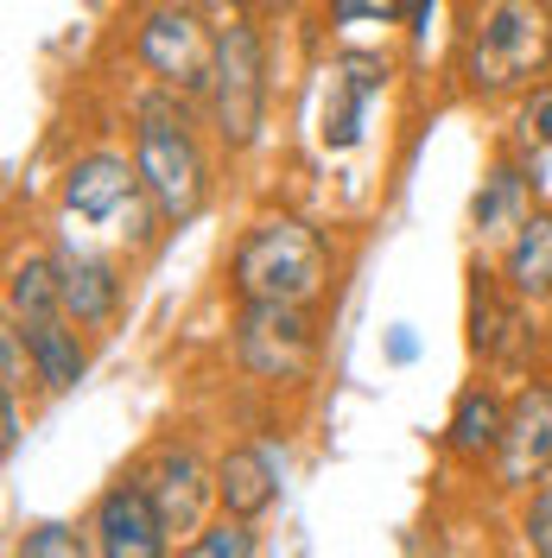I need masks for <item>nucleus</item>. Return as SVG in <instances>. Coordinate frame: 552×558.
<instances>
[{
	"label": "nucleus",
	"instance_id": "12",
	"mask_svg": "<svg viewBox=\"0 0 552 558\" xmlns=\"http://www.w3.org/2000/svg\"><path fill=\"white\" fill-rule=\"evenodd\" d=\"M216 501H223L229 514H242V521H261V514L279 501L274 457L254 451V445H236V451L216 463Z\"/></svg>",
	"mask_w": 552,
	"mask_h": 558
},
{
	"label": "nucleus",
	"instance_id": "13",
	"mask_svg": "<svg viewBox=\"0 0 552 558\" xmlns=\"http://www.w3.org/2000/svg\"><path fill=\"white\" fill-rule=\"evenodd\" d=\"M58 274H64V312L76 324H108L121 305V279L103 254L89 247H58Z\"/></svg>",
	"mask_w": 552,
	"mask_h": 558
},
{
	"label": "nucleus",
	"instance_id": "2",
	"mask_svg": "<svg viewBox=\"0 0 552 558\" xmlns=\"http://www.w3.org/2000/svg\"><path fill=\"white\" fill-rule=\"evenodd\" d=\"M331 279V247L324 235L299 222V216H261L236 242L229 260V286L236 299H286V305H311Z\"/></svg>",
	"mask_w": 552,
	"mask_h": 558
},
{
	"label": "nucleus",
	"instance_id": "26",
	"mask_svg": "<svg viewBox=\"0 0 552 558\" xmlns=\"http://www.w3.org/2000/svg\"><path fill=\"white\" fill-rule=\"evenodd\" d=\"M0 451L7 457L20 451V393H13V387L0 393Z\"/></svg>",
	"mask_w": 552,
	"mask_h": 558
},
{
	"label": "nucleus",
	"instance_id": "29",
	"mask_svg": "<svg viewBox=\"0 0 552 558\" xmlns=\"http://www.w3.org/2000/svg\"><path fill=\"white\" fill-rule=\"evenodd\" d=\"M261 7H292V0H261Z\"/></svg>",
	"mask_w": 552,
	"mask_h": 558
},
{
	"label": "nucleus",
	"instance_id": "20",
	"mask_svg": "<svg viewBox=\"0 0 552 558\" xmlns=\"http://www.w3.org/2000/svg\"><path fill=\"white\" fill-rule=\"evenodd\" d=\"M26 558H83L89 553V539L76 533V526H64V521H45V526H33L26 533V546H20Z\"/></svg>",
	"mask_w": 552,
	"mask_h": 558
},
{
	"label": "nucleus",
	"instance_id": "15",
	"mask_svg": "<svg viewBox=\"0 0 552 558\" xmlns=\"http://www.w3.org/2000/svg\"><path fill=\"white\" fill-rule=\"evenodd\" d=\"M64 317L70 312L20 324L26 330V349H33V381L51 387V393H70V387L83 381V368H89V355H83V343H76V330H70Z\"/></svg>",
	"mask_w": 552,
	"mask_h": 558
},
{
	"label": "nucleus",
	"instance_id": "19",
	"mask_svg": "<svg viewBox=\"0 0 552 558\" xmlns=\"http://www.w3.org/2000/svg\"><path fill=\"white\" fill-rule=\"evenodd\" d=\"M508 330H520L515 312L502 305V292H495V274H470V349L477 355H502L508 349Z\"/></svg>",
	"mask_w": 552,
	"mask_h": 558
},
{
	"label": "nucleus",
	"instance_id": "28",
	"mask_svg": "<svg viewBox=\"0 0 552 558\" xmlns=\"http://www.w3.org/2000/svg\"><path fill=\"white\" fill-rule=\"evenodd\" d=\"M413 330H394V362H413Z\"/></svg>",
	"mask_w": 552,
	"mask_h": 558
},
{
	"label": "nucleus",
	"instance_id": "3",
	"mask_svg": "<svg viewBox=\"0 0 552 558\" xmlns=\"http://www.w3.org/2000/svg\"><path fill=\"white\" fill-rule=\"evenodd\" d=\"M134 166L140 184H146V204L159 209L166 222H191L209 197V172H204V153L184 128V108H172L166 96L140 108V134H134Z\"/></svg>",
	"mask_w": 552,
	"mask_h": 558
},
{
	"label": "nucleus",
	"instance_id": "14",
	"mask_svg": "<svg viewBox=\"0 0 552 558\" xmlns=\"http://www.w3.org/2000/svg\"><path fill=\"white\" fill-rule=\"evenodd\" d=\"M502 279H508L515 299H533V305L552 299V209L520 216L515 242H508V254H502Z\"/></svg>",
	"mask_w": 552,
	"mask_h": 558
},
{
	"label": "nucleus",
	"instance_id": "10",
	"mask_svg": "<svg viewBox=\"0 0 552 558\" xmlns=\"http://www.w3.org/2000/svg\"><path fill=\"white\" fill-rule=\"evenodd\" d=\"M381 83H387V64L369 58V51H344L337 64H331V96H324V128L317 140L324 146H356L362 140V121H369V102L381 96Z\"/></svg>",
	"mask_w": 552,
	"mask_h": 558
},
{
	"label": "nucleus",
	"instance_id": "1",
	"mask_svg": "<svg viewBox=\"0 0 552 558\" xmlns=\"http://www.w3.org/2000/svg\"><path fill=\"white\" fill-rule=\"evenodd\" d=\"M552 70V7L547 0H483L464 38L470 96H515Z\"/></svg>",
	"mask_w": 552,
	"mask_h": 558
},
{
	"label": "nucleus",
	"instance_id": "7",
	"mask_svg": "<svg viewBox=\"0 0 552 558\" xmlns=\"http://www.w3.org/2000/svg\"><path fill=\"white\" fill-rule=\"evenodd\" d=\"M89 533H96V553L103 558H159L172 546V526L159 514L146 476L108 488L103 501H96V526H89Z\"/></svg>",
	"mask_w": 552,
	"mask_h": 558
},
{
	"label": "nucleus",
	"instance_id": "21",
	"mask_svg": "<svg viewBox=\"0 0 552 558\" xmlns=\"http://www.w3.org/2000/svg\"><path fill=\"white\" fill-rule=\"evenodd\" d=\"M191 553H197V558H248V553H254V533H248L242 514H229L223 526H209Z\"/></svg>",
	"mask_w": 552,
	"mask_h": 558
},
{
	"label": "nucleus",
	"instance_id": "6",
	"mask_svg": "<svg viewBox=\"0 0 552 558\" xmlns=\"http://www.w3.org/2000/svg\"><path fill=\"white\" fill-rule=\"evenodd\" d=\"M134 51H140V64L159 76V89H172V96H204L216 83V33H204V20L191 7L146 13Z\"/></svg>",
	"mask_w": 552,
	"mask_h": 558
},
{
	"label": "nucleus",
	"instance_id": "8",
	"mask_svg": "<svg viewBox=\"0 0 552 558\" xmlns=\"http://www.w3.org/2000/svg\"><path fill=\"white\" fill-rule=\"evenodd\" d=\"M502 483L533 488L540 476H552V381H527L520 400L508 407V432H502Z\"/></svg>",
	"mask_w": 552,
	"mask_h": 558
},
{
	"label": "nucleus",
	"instance_id": "4",
	"mask_svg": "<svg viewBox=\"0 0 552 558\" xmlns=\"http://www.w3.org/2000/svg\"><path fill=\"white\" fill-rule=\"evenodd\" d=\"M209 102H216V134L229 153H242L261 140V114H267V45L261 26L248 20L242 7H216V83H209Z\"/></svg>",
	"mask_w": 552,
	"mask_h": 558
},
{
	"label": "nucleus",
	"instance_id": "24",
	"mask_svg": "<svg viewBox=\"0 0 552 558\" xmlns=\"http://www.w3.org/2000/svg\"><path fill=\"white\" fill-rule=\"evenodd\" d=\"M520 140H527L533 153L552 146V89H533V102L520 108Z\"/></svg>",
	"mask_w": 552,
	"mask_h": 558
},
{
	"label": "nucleus",
	"instance_id": "27",
	"mask_svg": "<svg viewBox=\"0 0 552 558\" xmlns=\"http://www.w3.org/2000/svg\"><path fill=\"white\" fill-rule=\"evenodd\" d=\"M432 7H439V0H400V26L413 38H425L432 33Z\"/></svg>",
	"mask_w": 552,
	"mask_h": 558
},
{
	"label": "nucleus",
	"instance_id": "16",
	"mask_svg": "<svg viewBox=\"0 0 552 558\" xmlns=\"http://www.w3.org/2000/svg\"><path fill=\"white\" fill-rule=\"evenodd\" d=\"M502 432H508L502 393H495V387H470V393L457 400V413H451L445 445L457 457H489V451H502Z\"/></svg>",
	"mask_w": 552,
	"mask_h": 558
},
{
	"label": "nucleus",
	"instance_id": "9",
	"mask_svg": "<svg viewBox=\"0 0 552 558\" xmlns=\"http://www.w3.org/2000/svg\"><path fill=\"white\" fill-rule=\"evenodd\" d=\"M146 488H153V501H159V514H166V526H172V539H178V533H197L209 495H216V470H204L197 451L166 445L146 463Z\"/></svg>",
	"mask_w": 552,
	"mask_h": 558
},
{
	"label": "nucleus",
	"instance_id": "23",
	"mask_svg": "<svg viewBox=\"0 0 552 558\" xmlns=\"http://www.w3.org/2000/svg\"><path fill=\"white\" fill-rule=\"evenodd\" d=\"M520 533H527V546L533 553L552 558V483L533 488V501H527V521H520Z\"/></svg>",
	"mask_w": 552,
	"mask_h": 558
},
{
	"label": "nucleus",
	"instance_id": "5",
	"mask_svg": "<svg viewBox=\"0 0 552 558\" xmlns=\"http://www.w3.org/2000/svg\"><path fill=\"white\" fill-rule=\"evenodd\" d=\"M311 355H317V330H311L305 305L242 299V312H236V362H242V375H254L267 387L305 381Z\"/></svg>",
	"mask_w": 552,
	"mask_h": 558
},
{
	"label": "nucleus",
	"instance_id": "22",
	"mask_svg": "<svg viewBox=\"0 0 552 558\" xmlns=\"http://www.w3.org/2000/svg\"><path fill=\"white\" fill-rule=\"evenodd\" d=\"M331 20L337 26H394L400 0H331Z\"/></svg>",
	"mask_w": 552,
	"mask_h": 558
},
{
	"label": "nucleus",
	"instance_id": "17",
	"mask_svg": "<svg viewBox=\"0 0 552 558\" xmlns=\"http://www.w3.org/2000/svg\"><path fill=\"white\" fill-rule=\"evenodd\" d=\"M7 305H13L20 324L64 312V274H58V254H26V260L13 267V279H7Z\"/></svg>",
	"mask_w": 552,
	"mask_h": 558
},
{
	"label": "nucleus",
	"instance_id": "18",
	"mask_svg": "<svg viewBox=\"0 0 552 558\" xmlns=\"http://www.w3.org/2000/svg\"><path fill=\"white\" fill-rule=\"evenodd\" d=\"M520 204H527V178L515 166H495L483 178V191L470 197V222H477V235H508L520 229Z\"/></svg>",
	"mask_w": 552,
	"mask_h": 558
},
{
	"label": "nucleus",
	"instance_id": "25",
	"mask_svg": "<svg viewBox=\"0 0 552 558\" xmlns=\"http://www.w3.org/2000/svg\"><path fill=\"white\" fill-rule=\"evenodd\" d=\"M26 355H33V349H26V330H20V317H13V330H0V368H7V387H13V393L26 387Z\"/></svg>",
	"mask_w": 552,
	"mask_h": 558
},
{
	"label": "nucleus",
	"instance_id": "11",
	"mask_svg": "<svg viewBox=\"0 0 552 558\" xmlns=\"http://www.w3.org/2000/svg\"><path fill=\"white\" fill-rule=\"evenodd\" d=\"M140 191V166H128L121 153H89V159H76L64 178V209L70 216H83V222H115V216H128Z\"/></svg>",
	"mask_w": 552,
	"mask_h": 558
}]
</instances>
